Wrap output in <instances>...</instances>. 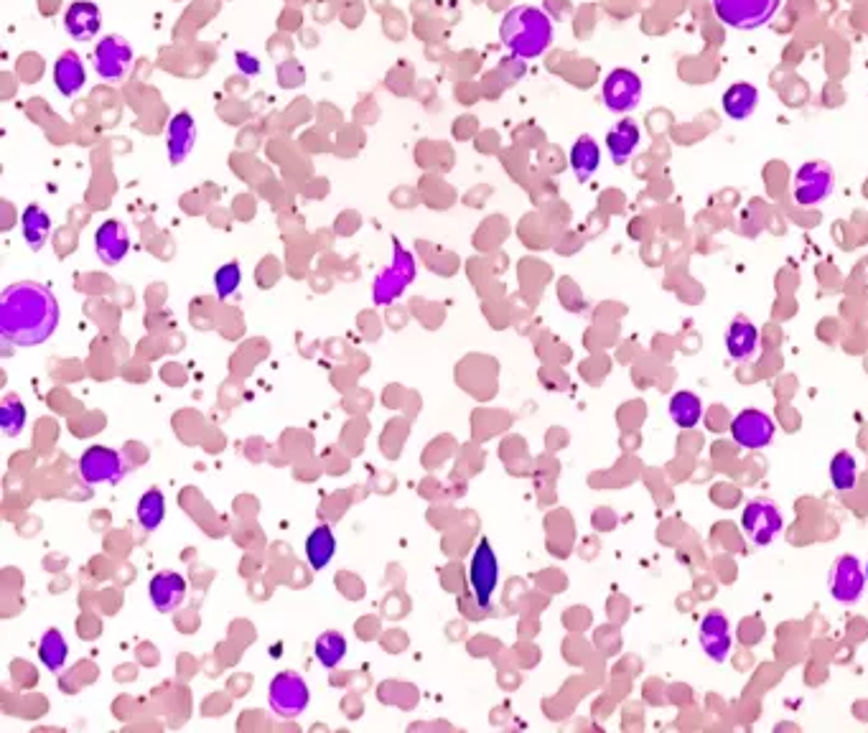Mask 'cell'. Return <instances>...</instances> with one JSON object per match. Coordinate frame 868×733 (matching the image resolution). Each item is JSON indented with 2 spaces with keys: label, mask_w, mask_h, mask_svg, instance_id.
I'll list each match as a JSON object with an SVG mask.
<instances>
[{
  "label": "cell",
  "mask_w": 868,
  "mask_h": 733,
  "mask_svg": "<svg viewBox=\"0 0 868 733\" xmlns=\"http://www.w3.org/2000/svg\"><path fill=\"white\" fill-rule=\"evenodd\" d=\"M59 303L41 283H13L0 296V334L18 347H36L54 334Z\"/></svg>",
  "instance_id": "1"
},
{
  "label": "cell",
  "mask_w": 868,
  "mask_h": 733,
  "mask_svg": "<svg viewBox=\"0 0 868 733\" xmlns=\"http://www.w3.org/2000/svg\"><path fill=\"white\" fill-rule=\"evenodd\" d=\"M502 44L520 59H535L545 54L553 41V23L540 8L517 6L504 13L499 26Z\"/></svg>",
  "instance_id": "2"
},
{
  "label": "cell",
  "mask_w": 868,
  "mask_h": 733,
  "mask_svg": "<svg viewBox=\"0 0 868 733\" xmlns=\"http://www.w3.org/2000/svg\"><path fill=\"white\" fill-rule=\"evenodd\" d=\"M741 530L756 548H767L779 538L784 530V517L779 512V504L769 497H754L746 502L741 512Z\"/></svg>",
  "instance_id": "3"
},
{
  "label": "cell",
  "mask_w": 868,
  "mask_h": 733,
  "mask_svg": "<svg viewBox=\"0 0 868 733\" xmlns=\"http://www.w3.org/2000/svg\"><path fill=\"white\" fill-rule=\"evenodd\" d=\"M866 568H863L858 555H838L833 560L828 573V591L833 601L843 606H853L861 601L863 591H866Z\"/></svg>",
  "instance_id": "4"
},
{
  "label": "cell",
  "mask_w": 868,
  "mask_h": 733,
  "mask_svg": "<svg viewBox=\"0 0 868 733\" xmlns=\"http://www.w3.org/2000/svg\"><path fill=\"white\" fill-rule=\"evenodd\" d=\"M268 700L275 716L291 721V718H298L306 711L311 695H308L306 680H303L298 672L286 670L278 672V675L270 680Z\"/></svg>",
  "instance_id": "5"
},
{
  "label": "cell",
  "mask_w": 868,
  "mask_h": 733,
  "mask_svg": "<svg viewBox=\"0 0 868 733\" xmlns=\"http://www.w3.org/2000/svg\"><path fill=\"white\" fill-rule=\"evenodd\" d=\"M728 433H731L736 446L746 448V451H762V448L772 446L774 436H777V423L764 410L744 408L734 415Z\"/></svg>",
  "instance_id": "6"
},
{
  "label": "cell",
  "mask_w": 868,
  "mask_h": 733,
  "mask_svg": "<svg viewBox=\"0 0 868 733\" xmlns=\"http://www.w3.org/2000/svg\"><path fill=\"white\" fill-rule=\"evenodd\" d=\"M779 0H713V11L726 26L751 31L772 21Z\"/></svg>",
  "instance_id": "7"
},
{
  "label": "cell",
  "mask_w": 868,
  "mask_h": 733,
  "mask_svg": "<svg viewBox=\"0 0 868 733\" xmlns=\"http://www.w3.org/2000/svg\"><path fill=\"white\" fill-rule=\"evenodd\" d=\"M835 174L825 161H810L800 168L792 181V196L800 207H815L833 194Z\"/></svg>",
  "instance_id": "8"
},
{
  "label": "cell",
  "mask_w": 868,
  "mask_h": 733,
  "mask_svg": "<svg viewBox=\"0 0 868 733\" xmlns=\"http://www.w3.org/2000/svg\"><path fill=\"white\" fill-rule=\"evenodd\" d=\"M79 476L87 484H118L125 476V461L115 448L90 446L79 459Z\"/></svg>",
  "instance_id": "9"
},
{
  "label": "cell",
  "mask_w": 868,
  "mask_h": 733,
  "mask_svg": "<svg viewBox=\"0 0 868 733\" xmlns=\"http://www.w3.org/2000/svg\"><path fill=\"white\" fill-rule=\"evenodd\" d=\"M698 642L700 647H703V652H706L708 660H713L716 665H723V662L731 657V650H734V634H731V622H728V616L723 614L721 609H711L706 616H703V622H700V629H698Z\"/></svg>",
  "instance_id": "10"
},
{
  "label": "cell",
  "mask_w": 868,
  "mask_h": 733,
  "mask_svg": "<svg viewBox=\"0 0 868 733\" xmlns=\"http://www.w3.org/2000/svg\"><path fill=\"white\" fill-rule=\"evenodd\" d=\"M415 278V260L408 250L395 242V260L387 270H382L380 278L375 280V303L377 306H387L395 298H400V293L405 291L410 280Z\"/></svg>",
  "instance_id": "11"
},
{
  "label": "cell",
  "mask_w": 868,
  "mask_h": 733,
  "mask_svg": "<svg viewBox=\"0 0 868 733\" xmlns=\"http://www.w3.org/2000/svg\"><path fill=\"white\" fill-rule=\"evenodd\" d=\"M469 581H471V588H474V596L476 601H479V606L487 609L499 583V563H497V555H494V548L489 545V540H482V543L476 545L474 558H471V566H469Z\"/></svg>",
  "instance_id": "12"
},
{
  "label": "cell",
  "mask_w": 868,
  "mask_h": 733,
  "mask_svg": "<svg viewBox=\"0 0 868 733\" xmlns=\"http://www.w3.org/2000/svg\"><path fill=\"white\" fill-rule=\"evenodd\" d=\"M133 67V49L120 36H105L95 46V69L107 82H120Z\"/></svg>",
  "instance_id": "13"
},
{
  "label": "cell",
  "mask_w": 868,
  "mask_h": 733,
  "mask_svg": "<svg viewBox=\"0 0 868 733\" xmlns=\"http://www.w3.org/2000/svg\"><path fill=\"white\" fill-rule=\"evenodd\" d=\"M601 95H604V105L611 112H629L637 107L639 97H642V79L632 69H614L604 79Z\"/></svg>",
  "instance_id": "14"
},
{
  "label": "cell",
  "mask_w": 868,
  "mask_h": 733,
  "mask_svg": "<svg viewBox=\"0 0 868 733\" xmlns=\"http://www.w3.org/2000/svg\"><path fill=\"white\" fill-rule=\"evenodd\" d=\"M726 352L734 362H754L759 354V329L746 316H736L726 331Z\"/></svg>",
  "instance_id": "15"
},
{
  "label": "cell",
  "mask_w": 868,
  "mask_h": 733,
  "mask_svg": "<svg viewBox=\"0 0 868 733\" xmlns=\"http://www.w3.org/2000/svg\"><path fill=\"white\" fill-rule=\"evenodd\" d=\"M102 13L90 0H74L64 13V28L74 41H90L100 34Z\"/></svg>",
  "instance_id": "16"
},
{
  "label": "cell",
  "mask_w": 868,
  "mask_h": 733,
  "mask_svg": "<svg viewBox=\"0 0 868 733\" xmlns=\"http://www.w3.org/2000/svg\"><path fill=\"white\" fill-rule=\"evenodd\" d=\"M148 594H151V601L153 606H156V611L168 614V611H174L176 606L184 601L186 581L179 576V573L161 571L151 578V583H148Z\"/></svg>",
  "instance_id": "17"
},
{
  "label": "cell",
  "mask_w": 868,
  "mask_h": 733,
  "mask_svg": "<svg viewBox=\"0 0 868 733\" xmlns=\"http://www.w3.org/2000/svg\"><path fill=\"white\" fill-rule=\"evenodd\" d=\"M95 250H97V258H100L105 265H110V268L112 265H118L130 250V242L123 230V224L115 222V219H107L95 235Z\"/></svg>",
  "instance_id": "18"
},
{
  "label": "cell",
  "mask_w": 868,
  "mask_h": 733,
  "mask_svg": "<svg viewBox=\"0 0 868 733\" xmlns=\"http://www.w3.org/2000/svg\"><path fill=\"white\" fill-rule=\"evenodd\" d=\"M168 158L174 166H179L191 153L196 143V123L191 112H176L174 120L168 123Z\"/></svg>",
  "instance_id": "19"
},
{
  "label": "cell",
  "mask_w": 868,
  "mask_h": 733,
  "mask_svg": "<svg viewBox=\"0 0 868 733\" xmlns=\"http://www.w3.org/2000/svg\"><path fill=\"white\" fill-rule=\"evenodd\" d=\"M639 140H642V133H639V125L634 123V120L624 118L622 123H616L614 128L606 133V148H609L611 161L619 163V166L627 163L639 148Z\"/></svg>",
  "instance_id": "20"
},
{
  "label": "cell",
  "mask_w": 868,
  "mask_h": 733,
  "mask_svg": "<svg viewBox=\"0 0 868 733\" xmlns=\"http://www.w3.org/2000/svg\"><path fill=\"white\" fill-rule=\"evenodd\" d=\"M721 105L731 120H746L751 118V112L759 105V90L749 82H734L723 92Z\"/></svg>",
  "instance_id": "21"
},
{
  "label": "cell",
  "mask_w": 868,
  "mask_h": 733,
  "mask_svg": "<svg viewBox=\"0 0 868 733\" xmlns=\"http://www.w3.org/2000/svg\"><path fill=\"white\" fill-rule=\"evenodd\" d=\"M601 163V148L591 135H578V140L571 148V168L576 174L578 184H586L591 176L599 171Z\"/></svg>",
  "instance_id": "22"
},
{
  "label": "cell",
  "mask_w": 868,
  "mask_h": 733,
  "mask_svg": "<svg viewBox=\"0 0 868 733\" xmlns=\"http://www.w3.org/2000/svg\"><path fill=\"white\" fill-rule=\"evenodd\" d=\"M84 79H87V74H84L82 59H79L74 51H64V54L59 56V59H56V64H54L56 90L62 92V95L72 97V95H77L79 90H82Z\"/></svg>",
  "instance_id": "23"
},
{
  "label": "cell",
  "mask_w": 868,
  "mask_h": 733,
  "mask_svg": "<svg viewBox=\"0 0 868 733\" xmlns=\"http://www.w3.org/2000/svg\"><path fill=\"white\" fill-rule=\"evenodd\" d=\"M670 420L678 428H695L703 418V400L690 390H678L667 403Z\"/></svg>",
  "instance_id": "24"
},
{
  "label": "cell",
  "mask_w": 868,
  "mask_h": 733,
  "mask_svg": "<svg viewBox=\"0 0 868 733\" xmlns=\"http://www.w3.org/2000/svg\"><path fill=\"white\" fill-rule=\"evenodd\" d=\"M336 553V538L334 530L329 525H319L316 530H311V535L306 538V558L311 563L314 571H324L331 563Z\"/></svg>",
  "instance_id": "25"
},
{
  "label": "cell",
  "mask_w": 868,
  "mask_h": 733,
  "mask_svg": "<svg viewBox=\"0 0 868 733\" xmlns=\"http://www.w3.org/2000/svg\"><path fill=\"white\" fill-rule=\"evenodd\" d=\"M21 230L26 242L31 245V250H41V247L46 245V240H49L51 217L44 209L36 207V204H28L21 214Z\"/></svg>",
  "instance_id": "26"
},
{
  "label": "cell",
  "mask_w": 868,
  "mask_h": 733,
  "mask_svg": "<svg viewBox=\"0 0 868 733\" xmlns=\"http://www.w3.org/2000/svg\"><path fill=\"white\" fill-rule=\"evenodd\" d=\"M830 482H833L835 492L846 494L853 492L858 484V464L856 456L851 451H838V454L830 459Z\"/></svg>",
  "instance_id": "27"
},
{
  "label": "cell",
  "mask_w": 868,
  "mask_h": 733,
  "mask_svg": "<svg viewBox=\"0 0 868 733\" xmlns=\"http://www.w3.org/2000/svg\"><path fill=\"white\" fill-rule=\"evenodd\" d=\"M135 515H138V522L143 530L146 532L156 530V527L163 522V515H166V499H163V494L158 492V489H151V492L143 494Z\"/></svg>",
  "instance_id": "28"
},
{
  "label": "cell",
  "mask_w": 868,
  "mask_h": 733,
  "mask_svg": "<svg viewBox=\"0 0 868 733\" xmlns=\"http://www.w3.org/2000/svg\"><path fill=\"white\" fill-rule=\"evenodd\" d=\"M347 655V639L339 632H324L316 639V660L326 667V670H334L339 662Z\"/></svg>",
  "instance_id": "29"
},
{
  "label": "cell",
  "mask_w": 868,
  "mask_h": 733,
  "mask_svg": "<svg viewBox=\"0 0 868 733\" xmlns=\"http://www.w3.org/2000/svg\"><path fill=\"white\" fill-rule=\"evenodd\" d=\"M67 652L69 650H67V642H64L62 632H59V629H49L39 644L41 662H44V665L49 667L51 672H59L64 667V662H67Z\"/></svg>",
  "instance_id": "30"
},
{
  "label": "cell",
  "mask_w": 868,
  "mask_h": 733,
  "mask_svg": "<svg viewBox=\"0 0 868 733\" xmlns=\"http://www.w3.org/2000/svg\"><path fill=\"white\" fill-rule=\"evenodd\" d=\"M0 426H3L6 436H21L23 426H26V405L21 403L18 395H6V400L0 405Z\"/></svg>",
  "instance_id": "31"
},
{
  "label": "cell",
  "mask_w": 868,
  "mask_h": 733,
  "mask_svg": "<svg viewBox=\"0 0 868 733\" xmlns=\"http://www.w3.org/2000/svg\"><path fill=\"white\" fill-rule=\"evenodd\" d=\"M240 280H242V270L237 263H227L222 265V268L214 273V288H217V298H232L237 293V288H240Z\"/></svg>",
  "instance_id": "32"
},
{
  "label": "cell",
  "mask_w": 868,
  "mask_h": 733,
  "mask_svg": "<svg viewBox=\"0 0 868 733\" xmlns=\"http://www.w3.org/2000/svg\"><path fill=\"white\" fill-rule=\"evenodd\" d=\"M237 67H240L245 74H258L260 72L258 59H255V56H250V54H242V51L237 54Z\"/></svg>",
  "instance_id": "33"
},
{
  "label": "cell",
  "mask_w": 868,
  "mask_h": 733,
  "mask_svg": "<svg viewBox=\"0 0 868 733\" xmlns=\"http://www.w3.org/2000/svg\"><path fill=\"white\" fill-rule=\"evenodd\" d=\"M866 581H868V563H866Z\"/></svg>",
  "instance_id": "34"
}]
</instances>
